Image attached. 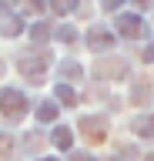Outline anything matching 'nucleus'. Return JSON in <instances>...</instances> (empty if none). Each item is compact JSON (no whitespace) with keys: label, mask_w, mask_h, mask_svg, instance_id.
Instances as JSON below:
<instances>
[{"label":"nucleus","mask_w":154,"mask_h":161,"mask_svg":"<svg viewBox=\"0 0 154 161\" xmlns=\"http://www.w3.org/2000/svg\"><path fill=\"white\" fill-rule=\"evenodd\" d=\"M57 97H61L64 104H74V91L67 87V84H57Z\"/></svg>","instance_id":"13"},{"label":"nucleus","mask_w":154,"mask_h":161,"mask_svg":"<svg viewBox=\"0 0 154 161\" xmlns=\"http://www.w3.org/2000/svg\"><path fill=\"white\" fill-rule=\"evenodd\" d=\"M54 144H57V148H64V151H67V148H71V144H74V134H71V128H57V131H54Z\"/></svg>","instance_id":"6"},{"label":"nucleus","mask_w":154,"mask_h":161,"mask_svg":"<svg viewBox=\"0 0 154 161\" xmlns=\"http://www.w3.org/2000/svg\"><path fill=\"white\" fill-rule=\"evenodd\" d=\"M50 10L54 14H71V10H77V0H50Z\"/></svg>","instance_id":"9"},{"label":"nucleus","mask_w":154,"mask_h":161,"mask_svg":"<svg viewBox=\"0 0 154 161\" xmlns=\"http://www.w3.org/2000/svg\"><path fill=\"white\" fill-rule=\"evenodd\" d=\"M81 131H87V138H91V141H104V138H107V121H104L101 114L84 118L81 121Z\"/></svg>","instance_id":"4"},{"label":"nucleus","mask_w":154,"mask_h":161,"mask_svg":"<svg viewBox=\"0 0 154 161\" xmlns=\"http://www.w3.org/2000/svg\"><path fill=\"white\" fill-rule=\"evenodd\" d=\"M17 67H20V74H24V77L40 80L44 67H47V54H20V57H17Z\"/></svg>","instance_id":"2"},{"label":"nucleus","mask_w":154,"mask_h":161,"mask_svg":"<svg viewBox=\"0 0 154 161\" xmlns=\"http://www.w3.org/2000/svg\"><path fill=\"white\" fill-rule=\"evenodd\" d=\"M147 161H154V158H147Z\"/></svg>","instance_id":"20"},{"label":"nucleus","mask_w":154,"mask_h":161,"mask_svg":"<svg viewBox=\"0 0 154 161\" xmlns=\"http://www.w3.org/2000/svg\"><path fill=\"white\" fill-rule=\"evenodd\" d=\"M40 161H54V158H40Z\"/></svg>","instance_id":"19"},{"label":"nucleus","mask_w":154,"mask_h":161,"mask_svg":"<svg viewBox=\"0 0 154 161\" xmlns=\"http://www.w3.org/2000/svg\"><path fill=\"white\" fill-rule=\"evenodd\" d=\"M0 74H3V60H0Z\"/></svg>","instance_id":"18"},{"label":"nucleus","mask_w":154,"mask_h":161,"mask_svg":"<svg viewBox=\"0 0 154 161\" xmlns=\"http://www.w3.org/2000/svg\"><path fill=\"white\" fill-rule=\"evenodd\" d=\"M0 111H3L10 121L24 118V111H27V97H24L20 91H13V87H3V91H0Z\"/></svg>","instance_id":"1"},{"label":"nucleus","mask_w":154,"mask_h":161,"mask_svg":"<svg viewBox=\"0 0 154 161\" xmlns=\"http://www.w3.org/2000/svg\"><path fill=\"white\" fill-rule=\"evenodd\" d=\"M54 37L64 40V44H74V40H77V34H74L71 27H57V30H54Z\"/></svg>","instance_id":"12"},{"label":"nucleus","mask_w":154,"mask_h":161,"mask_svg":"<svg viewBox=\"0 0 154 161\" xmlns=\"http://www.w3.org/2000/svg\"><path fill=\"white\" fill-rule=\"evenodd\" d=\"M71 161H94V158H91V154H74Z\"/></svg>","instance_id":"17"},{"label":"nucleus","mask_w":154,"mask_h":161,"mask_svg":"<svg viewBox=\"0 0 154 161\" xmlns=\"http://www.w3.org/2000/svg\"><path fill=\"white\" fill-rule=\"evenodd\" d=\"M0 34L17 37V34H20V17H7V20H3V27H0Z\"/></svg>","instance_id":"10"},{"label":"nucleus","mask_w":154,"mask_h":161,"mask_svg":"<svg viewBox=\"0 0 154 161\" xmlns=\"http://www.w3.org/2000/svg\"><path fill=\"white\" fill-rule=\"evenodd\" d=\"M137 131H141L144 138H147V131H154V118H147V121H137Z\"/></svg>","instance_id":"15"},{"label":"nucleus","mask_w":154,"mask_h":161,"mask_svg":"<svg viewBox=\"0 0 154 161\" xmlns=\"http://www.w3.org/2000/svg\"><path fill=\"white\" fill-rule=\"evenodd\" d=\"M57 118V104L54 101H44L40 108H37V121H54Z\"/></svg>","instance_id":"8"},{"label":"nucleus","mask_w":154,"mask_h":161,"mask_svg":"<svg viewBox=\"0 0 154 161\" xmlns=\"http://www.w3.org/2000/svg\"><path fill=\"white\" fill-rule=\"evenodd\" d=\"M124 0H104V10H114V7H121Z\"/></svg>","instance_id":"16"},{"label":"nucleus","mask_w":154,"mask_h":161,"mask_svg":"<svg viewBox=\"0 0 154 161\" xmlns=\"http://www.w3.org/2000/svg\"><path fill=\"white\" fill-rule=\"evenodd\" d=\"M30 37H34V44H37V40H47V37H50L47 24H34V27H30Z\"/></svg>","instance_id":"11"},{"label":"nucleus","mask_w":154,"mask_h":161,"mask_svg":"<svg viewBox=\"0 0 154 161\" xmlns=\"http://www.w3.org/2000/svg\"><path fill=\"white\" fill-rule=\"evenodd\" d=\"M87 44H91L94 50H107L114 44V34L111 30H104V27H91V34H87Z\"/></svg>","instance_id":"5"},{"label":"nucleus","mask_w":154,"mask_h":161,"mask_svg":"<svg viewBox=\"0 0 154 161\" xmlns=\"http://www.w3.org/2000/svg\"><path fill=\"white\" fill-rule=\"evenodd\" d=\"M117 34L121 37H131V40H137V37H144L147 30H144V20L141 17H134V14H124V17H117Z\"/></svg>","instance_id":"3"},{"label":"nucleus","mask_w":154,"mask_h":161,"mask_svg":"<svg viewBox=\"0 0 154 161\" xmlns=\"http://www.w3.org/2000/svg\"><path fill=\"white\" fill-rule=\"evenodd\" d=\"M44 7H47L44 0H24V10H37V14H40Z\"/></svg>","instance_id":"14"},{"label":"nucleus","mask_w":154,"mask_h":161,"mask_svg":"<svg viewBox=\"0 0 154 161\" xmlns=\"http://www.w3.org/2000/svg\"><path fill=\"white\" fill-rule=\"evenodd\" d=\"M81 64H77V60H64L61 64V77H71V80H81Z\"/></svg>","instance_id":"7"}]
</instances>
